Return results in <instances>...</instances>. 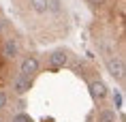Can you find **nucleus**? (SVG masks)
Returning <instances> with one entry per match:
<instances>
[{"label": "nucleus", "mask_w": 126, "mask_h": 122, "mask_svg": "<svg viewBox=\"0 0 126 122\" xmlns=\"http://www.w3.org/2000/svg\"><path fill=\"white\" fill-rule=\"evenodd\" d=\"M107 69H109L111 77H115V79H124V62H122V58H118V56H109V58H107Z\"/></svg>", "instance_id": "nucleus-1"}, {"label": "nucleus", "mask_w": 126, "mask_h": 122, "mask_svg": "<svg viewBox=\"0 0 126 122\" xmlns=\"http://www.w3.org/2000/svg\"><path fill=\"white\" fill-rule=\"evenodd\" d=\"M36 71H39V60H36L34 56H28V58H24V60H21L19 75H24V77H32Z\"/></svg>", "instance_id": "nucleus-2"}, {"label": "nucleus", "mask_w": 126, "mask_h": 122, "mask_svg": "<svg viewBox=\"0 0 126 122\" xmlns=\"http://www.w3.org/2000/svg\"><path fill=\"white\" fill-rule=\"evenodd\" d=\"M90 92H92V96H94V101H96V103H103L107 99V86L100 79H96V81L90 84Z\"/></svg>", "instance_id": "nucleus-3"}, {"label": "nucleus", "mask_w": 126, "mask_h": 122, "mask_svg": "<svg viewBox=\"0 0 126 122\" xmlns=\"http://www.w3.org/2000/svg\"><path fill=\"white\" fill-rule=\"evenodd\" d=\"M30 86H32V81H30V77H24V75H17L13 79V92L15 94H26L28 90H30Z\"/></svg>", "instance_id": "nucleus-4"}, {"label": "nucleus", "mask_w": 126, "mask_h": 122, "mask_svg": "<svg viewBox=\"0 0 126 122\" xmlns=\"http://www.w3.org/2000/svg\"><path fill=\"white\" fill-rule=\"evenodd\" d=\"M66 62H68V56H66V52H62V49H58V52H53V54L49 56V67L51 69H62Z\"/></svg>", "instance_id": "nucleus-5"}, {"label": "nucleus", "mask_w": 126, "mask_h": 122, "mask_svg": "<svg viewBox=\"0 0 126 122\" xmlns=\"http://www.w3.org/2000/svg\"><path fill=\"white\" fill-rule=\"evenodd\" d=\"M17 43H15L13 39H7L4 41V47H2V54H4V58H9V60H13L15 56H17Z\"/></svg>", "instance_id": "nucleus-6"}, {"label": "nucleus", "mask_w": 126, "mask_h": 122, "mask_svg": "<svg viewBox=\"0 0 126 122\" xmlns=\"http://www.w3.org/2000/svg\"><path fill=\"white\" fill-rule=\"evenodd\" d=\"M30 7L36 13H45L47 9H49V0H30Z\"/></svg>", "instance_id": "nucleus-7"}, {"label": "nucleus", "mask_w": 126, "mask_h": 122, "mask_svg": "<svg viewBox=\"0 0 126 122\" xmlns=\"http://www.w3.org/2000/svg\"><path fill=\"white\" fill-rule=\"evenodd\" d=\"M98 122H115V111L113 109H100L98 111Z\"/></svg>", "instance_id": "nucleus-8"}, {"label": "nucleus", "mask_w": 126, "mask_h": 122, "mask_svg": "<svg viewBox=\"0 0 126 122\" xmlns=\"http://www.w3.org/2000/svg\"><path fill=\"white\" fill-rule=\"evenodd\" d=\"M13 122H32V118H30L28 114H17L13 118Z\"/></svg>", "instance_id": "nucleus-9"}, {"label": "nucleus", "mask_w": 126, "mask_h": 122, "mask_svg": "<svg viewBox=\"0 0 126 122\" xmlns=\"http://www.w3.org/2000/svg\"><path fill=\"white\" fill-rule=\"evenodd\" d=\"M113 103H115V107H122V94H120V92L113 94Z\"/></svg>", "instance_id": "nucleus-10"}, {"label": "nucleus", "mask_w": 126, "mask_h": 122, "mask_svg": "<svg viewBox=\"0 0 126 122\" xmlns=\"http://www.w3.org/2000/svg\"><path fill=\"white\" fill-rule=\"evenodd\" d=\"M7 101H9V99H7V94H4V92H0V109L7 105Z\"/></svg>", "instance_id": "nucleus-11"}, {"label": "nucleus", "mask_w": 126, "mask_h": 122, "mask_svg": "<svg viewBox=\"0 0 126 122\" xmlns=\"http://www.w3.org/2000/svg\"><path fill=\"white\" fill-rule=\"evenodd\" d=\"M49 7H51L53 11H60V0H51V2H49Z\"/></svg>", "instance_id": "nucleus-12"}, {"label": "nucleus", "mask_w": 126, "mask_h": 122, "mask_svg": "<svg viewBox=\"0 0 126 122\" xmlns=\"http://www.w3.org/2000/svg\"><path fill=\"white\" fill-rule=\"evenodd\" d=\"M88 2H90L92 7H103V4H105V0H88Z\"/></svg>", "instance_id": "nucleus-13"}, {"label": "nucleus", "mask_w": 126, "mask_h": 122, "mask_svg": "<svg viewBox=\"0 0 126 122\" xmlns=\"http://www.w3.org/2000/svg\"><path fill=\"white\" fill-rule=\"evenodd\" d=\"M0 30H2V19H0Z\"/></svg>", "instance_id": "nucleus-14"}]
</instances>
